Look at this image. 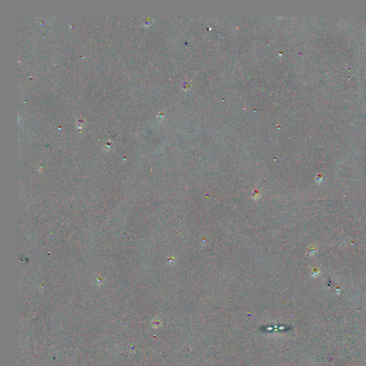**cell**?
I'll use <instances>...</instances> for the list:
<instances>
[]
</instances>
